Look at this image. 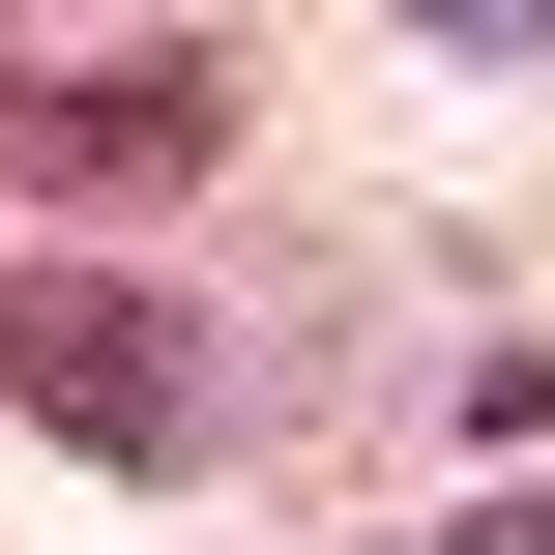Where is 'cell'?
Returning <instances> with one entry per match:
<instances>
[{
  "label": "cell",
  "instance_id": "1",
  "mask_svg": "<svg viewBox=\"0 0 555 555\" xmlns=\"http://www.w3.org/2000/svg\"><path fill=\"white\" fill-rule=\"evenodd\" d=\"M0 410L88 439V468H205V439H234V351H205V293H146V263H0Z\"/></svg>",
  "mask_w": 555,
  "mask_h": 555
},
{
  "label": "cell",
  "instance_id": "2",
  "mask_svg": "<svg viewBox=\"0 0 555 555\" xmlns=\"http://www.w3.org/2000/svg\"><path fill=\"white\" fill-rule=\"evenodd\" d=\"M234 146V59L205 29H117V59H0V176L29 205H176Z\"/></svg>",
  "mask_w": 555,
  "mask_h": 555
},
{
  "label": "cell",
  "instance_id": "3",
  "mask_svg": "<svg viewBox=\"0 0 555 555\" xmlns=\"http://www.w3.org/2000/svg\"><path fill=\"white\" fill-rule=\"evenodd\" d=\"M439 29H498V59H527V29H555V0H439Z\"/></svg>",
  "mask_w": 555,
  "mask_h": 555
}]
</instances>
